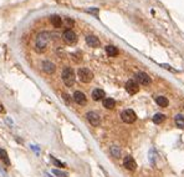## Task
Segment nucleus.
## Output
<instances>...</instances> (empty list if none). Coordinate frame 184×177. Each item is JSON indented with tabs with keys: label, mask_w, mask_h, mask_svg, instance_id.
<instances>
[{
	"label": "nucleus",
	"mask_w": 184,
	"mask_h": 177,
	"mask_svg": "<svg viewBox=\"0 0 184 177\" xmlns=\"http://www.w3.org/2000/svg\"><path fill=\"white\" fill-rule=\"evenodd\" d=\"M50 33L49 31H41L37 34L36 40H35V50L37 53H44L47 48V44L50 41Z\"/></svg>",
	"instance_id": "1"
},
{
	"label": "nucleus",
	"mask_w": 184,
	"mask_h": 177,
	"mask_svg": "<svg viewBox=\"0 0 184 177\" xmlns=\"http://www.w3.org/2000/svg\"><path fill=\"white\" fill-rule=\"evenodd\" d=\"M61 78H62V81L65 83L66 86H72L75 84V73L71 68L66 66L64 70H62V74H61Z\"/></svg>",
	"instance_id": "2"
},
{
	"label": "nucleus",
	"mask_w": 184,
	"mask_h": 177,
	"mask_svg": "<svg viewBox=\"0 0 184 177\" xmlns=\"http://www.w3.org/2000/svg\"><path fill=\"white\" fill-rule=\"evenodd\" d=\"M77 76H79L81 83L89 84V83H91L92 79H93V73L90 69H87V68H80L79 71H77Z\"/></svg>",
	"instance_id": "3"
},
{
	"label": "nucleus",
	"mask_w": 184,
	"mask_h": 177,
	"mask_svg": "<svg viewBox=\"0 0 184 177\" xmlns=\"http://www.w3.org/2000/svg\"><path fill=\"white\" fill-rule=\"evenodd\" d=\"M121 119L126 124H133L137 120V115H136V112L133 110L127 109V110H124V111L121 112Z\"/></svg>",
	"instance_id": "4"
},
{
	"label": "nucleus",
	"mask_w": 184,
	"mask_h": 177,
	"mask_svg": "<svg viewBox=\"0 0 184 177\" xmlns=\"http://www.w3.org/2000/svg\"><path fill=\"white\" fill-rule=\"evenodd\" d=\"M62 39H64V41H65L67 45H75V44L77 43V35H76L71 29H67V30L64 31Z\"/></svg>",
	"instance_id": "5"
},
{
	"label": "nucleus",
	"mask_w": 184,
	"mask_h": 177,
	"mask_svg": "<svg viewBox=\"0 0 184 177\" xmlns=\"http://www.w3.org/2000/svg\"><path fill=\"white\" fill-rule=\"evenodd\" d=\"M136 81H137L138 84H141V85H144V86H148V85H151V83H152L149 75L146 74V73H143V71L137 73V75H136Z\"/></svg>",
	"instance_id": "6"
},
{
	"label": "nucleus",
	"mask_w": 184,
	"mask_h": 177,
	"mask_svg": "<svg viewBox=\"0 0 184 177\" xmlns=\"http://www.w3.org/2000/svg\"><path fill=\"white\" fill-rule=\"evenodd\" d=\"M86 119H87V121L91 124L92 126H98V125L101 124V117H99V115H98L97 112H94V111L87 112V114H86Z\"/></svg>",
	"instance_id": "7"
},
{
	"label": "nucleus",
	"mask_w": 184,
	"mask_h": 177,
	"mask_svg": "<svg viewBox=\"0 0 184 177\" xmlns=\"http://www.w3.org/2000/svg\"><path fill=\"white\" fill-rule=\"evenodd\" d=\"M126 90H127V92L129 95H134V94H137L139 91V85H138V83L136 80H128L126 83Z\"/></svg>",
	"instance_id": "8"
},
{
	"label": "nucleus",
	"mask_w": 184,
	"mask_h": 177,
	"mask_svg": "<svg viewBox=\"0 0 184 177\" xmlns=\"http://www.w3.org/2000/svg\"><path fill=\"white\" fill-rule=\"evenodd\" d=\"M72 99H74V101H75L76 104H79L80 106H85V105L87 104V97H86V95H85L84 92H81V91H75Z\"/></svg>",
	"instance_id": "9"
},
{
	"label": "nucleus",
	"mask_w": 184,
	"mask_h": 177,
	"mask_svg": "<svg viewBox=\"0 0 184 177\" xmlns=\"http://www.w3.org/2000/svg\"><path fill=\"white\" fill-rule=\"evenodd\" d=\"M123 166H124L127 170H129V171H134V170L137 169V164H136V161H134V159H133L132 156H127V157H124Z\"/></svg>",
	"instance_id": "10"
},
{
	"label": "nucleus",
	"mask_w": 184,
	"mask_h": 177,
	"mask_svg": "<svg viewBox=\"0 0 184 177\" xmlns=\"http://www.w3.org/2000/svg\"><path fill=\"white\" fill-rule=\"evenodd\" d=\"M42 70H44L46 74L51 75V74H54V73H55L56 66H55V64H54V63H51V61L46 60V61H44V63H42Z\"/></svg>",
	"instance_id": "11"
},
{
	"label": "nucleus",
	"mask_w": 184,
	"mask_h": 177,
	"mask_svg": "<svg viewBox=\"0 0 184 177\" xmlns=\"http://www.w3.org/2000/svg\"><path fill=\"white\" fill-rule=\"evenodd\" d=\"M86 43H87V45L91 46V48H98V46L101 45L99 39H98L97 36H94V35H87V36H86Z\"/></svg>",
	"instance_id": "12"
},
{
	"label": "nucleus",
	"mask_w": 184,
	"mask_h": 177,
	"mask_svg": "<svg viewBox=\"0 0 184 177\" xmlns=\"http://www.w3.org/2000/svg\"><path fill=\"white\" fill-rule=\"evenodd\" d=\"M92 99L94 100V101H99V100H102V99H104V91L103 90H101V88H94L93 91H92Z\"/></svg>",
	"instance_id": "13"
},
{
	"label": "nucleus",
	"mask_w": 184,
	"mask_h": 177,
	"mask_svg": "<svg viewBox=\"0 0 184 177\" xmlns=\"http://www.w3.org/2000/svg\"><path fill=\"white\" fill-rule=\"evenodd\" d=\"M114 106H116V101L113 99H111V97L103 99V107H106L107 110H112V109H114Z\"/></svg>",
	"instance_id": "14"
},
{
	"label": "nucleus",
	"mask_w": 184,
	"mask_h": 177,
	"mask_svg": "<svg viewBox=\"0 0 184 177\" xmlns=\"http://www.w3.org/2000/svg\"><path fill=\"white\" fill-rule=\"evenodd\" d=\"M0 160L2 161V164L5 166H10V159H9V155L7 152L4 150V149H0Z\"/></svg>",
	"instance_id": "15"
},
{
	"label": "nucleus",
	"mask_w": 184,
	"mask_h": 177,
	"mask_svg": "<svg viewBox=\"0 0 184 177\" xmlns=\"http://www.w3.org/2000/svg\"><path fill=\"white\" fill-rule=\"evenodd\" d=\"M50 23L52 24L54 28H60V26L62 25V20H61V18H60L59 15H52V16H50Z\"/></svg>",
	"instance_id": "16"
},
{
	"label": "nucleus",
	"mask_w": 184,
	"mask_h": 177,
	"mask_svg": "<svg viewBox=\"0 0 184 177\" xmlns=\"http://www.w3.org/2000/svg\"><path fill=\"white\" fill-rule=\"evenodd\" d=\"M156 102L161 107H167L169 105V101H168V99L166 96H158V97H156Z\"/></svg>",
	"instance_id": "17"
},
{
	"label": "nucleus",
	"mask_w": 184,
	"mask_h": 177,
	"mask_svg": "<svg viewBox=\"0 0 184 177\" xmlns=\"http://www.w3.org/2000/svg\"><path fill=\"white\" fill-rule=\"evenodd\" d=\"M106 53H107L108 56L113 58V56L118 55V49H117L116 46H113V45H107V46H106Z\"/></svg>",
	"instance_id": "18"
},
{
	"label": "nucleus",
	"mask_w": 184,
	"mask_h": 177,
	"mask_svg": "<svg viewBox=\"0 0 184 177\" xmlns=\"http://www.w3.org/2000/svg\"><path fill=\"white\" fill-rule=\"evenodd\" d=\"M153 122L154 124H157V125H159V124H162L164 120H166V116L163 115V114H161V112H158V114H156L154 116H153Z\"/></svg>",
	"instance_id": "19"
},
{
	"label": "nucleus",
	"mask_w": 184,
	"mask_h": 177,
	"mask_svg": "<svg viewBox=\"0 0 184 177\" xmlns=\"http://www.w3.org/2000/svg\"><path fill=\"white\" fill-rule=\"evenodd\" d=\"M109 151H111V155L113 157H116V159H119L121 157V149L118 146H112Z\"/></svg>",
	"instance_id": "20"
},
{
	"label": "nucleus",
	"mask_w": 184,
	"mask_h": 177,
	"mask_svg": "<svg viewBox=\"0 0 184 177\" xmlns=\"http://www.w3.org/2000/svg\"><path fill=\"white\" fill-rule=\"evenodd\" d=\"M174 121H176L177 127H179V129H184V116L183 115H177Z\"/></svg>",
	"instance_id": "21"
},
{
	"label": "nucleus",
	"mask_w": 184,
	"mask_h": 177,
	"mask_svg": "<svg viewBox=\"0 0 184 177\" xmlns=\"http://www.w3.org/2000/svg\"><path fill=\"white\" fill-rule=\"evenodd\" d=\"M52 174L57 177H67V174L66 172H62L60 170H52Z\"/></svg>",
	"instance_id": "22"
},
{
	"label": "nucleus",
	"mask_w": 184,
	"mask_h": 177,
	"mask_svg": "<svg viewBox=\"0 0 184 177\" xmlns=\"http://www.w3.org/2000/svg\"><path fill=\"white\" fill-rule=\"evenodd\" d=\"M62 99H64V101H65L67 105H71V97H70L69 94H62Z\"/></svg>",
	"instance_id": "23"
},
{
	"label": "nucleus",
	"mask_w": 184,
	"mask_h": 177,
	"mask_svg": "<svg viewBox=\"0 0 184 177\" xmlns=\"http://www.w3.org/2000/svg\"><path fill=\"white\" fill-rule=\"evenodd\" d=\"M50 159H51V160H52V162H54V164H55V165H56V166H59V167H65V165H64V164H62V162H60V161H59V160H56V159H55V157H54V156H50Z\"/></svg>",
	"instance_id": "24"
},
{
	"label": "nucleus",
	"mask_w": 184,
	"mask_h": 177,
	"mask_svg": "<svg viewBox=\"0 0 184 177\" xmlns=\"http://www.w3.org/2000/svg\"><path fill=\"white\" fill-rule=\"evenodd\" d=\"M87 11H90V13H93V14H97V13H98V9H93V8H90V9H89V10H87Z\"/></svg>",
	"instance_id": "25"
}]
</instances>
